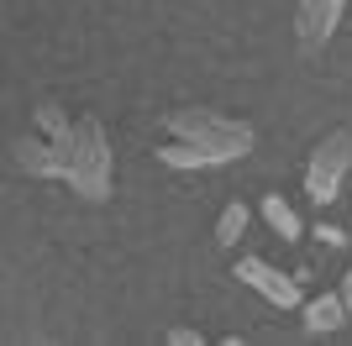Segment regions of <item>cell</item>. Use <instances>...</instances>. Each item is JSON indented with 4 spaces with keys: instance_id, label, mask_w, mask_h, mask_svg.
<instances>
[{
    "instance_id": "6da1fadb",
    "label": "cell",
    "mask_w": 352,
    "mask_h": 346,
    "mask_svg": "<svg viewBox=\"0 0 352 346\" xmlns=\"http://www.w3.org/2000/svg\"><path fill=\"white\" fill-rule=\"evenodd\" d=\"M168 131H174L179 142L210 147L221 163H236V158H248L252 147H258V131H252L248 121H232V115H221V111H200V105L168 111Z\"/></svg>"
},
{
    "instance_id": "7a4b0ae2",
    "label": "cell",
    "mask_w": 352,
    "mask_h": 346,
    "mask_svg": "<svg viewBox=\"0 0 352 346\" xmlns=\"http://www.w3.org/2000/svg\"><path fill=\"white\" fill-rule=\"evenodd\" d=\"M74 184V194L89 205L111 200V142H105V126L100 121H79L74 126V158H69V173H63Z\"/></svg>"
},
{
    "instance_id": "3957f363",
    "label": "cell",
    "mask_w": 352,
    "mask_h": 346,
    "mask_svg": "<svg viewBox=\"0 0 352 346\" xmlns=\"http://www.w3.org/2000/svg\"><path fill=\"white\" fill-rule=\"evenodd\" d=\"M347 168H352V137H347V131L321 137V142H316V152H310V163H305V194H310L316 205H331V200L342 194Z\"/></svg>"
},
{
    "instance_id": "277c9868",
    "label": "cell",
    "mask_w": 352,
    "mask_h": 346,
    "mask_svg": "<svg viewBox=\"0 0 352 346\" xmlns=\"http://www.w3.org/2000/svg\"><path fill=\"white\" fill-rule=\"evenodd\" d=\"M232 273L242 278L248 288H258L274 310H300V304H305V294H300V273L289 278V273H279V268H268L263 257H236Z\"/></svg>"
},
{
    "instance_id": "5b68a950",
    "label": "cell",
    "mask_w": 352,
    "mask_h": 346,
    "mask_svg": "<svg viewBox=\"0 0 352 346\" xmlns=\"http://www.w3.org/2000/svg\"><path fill=\"white\" fill-rule=\"evenodd\" d=\"M342 11H347V0H294V32H300V47L316 53V47L331 43V32H337Z\"/></svg>"
},
{
    "instance_id": "8992f818",
    "label": "cell",
    "mask_w": 352,
    "mask_h": 346,
    "mask_svg": "<svg viewBox=\"0 0 352 346\" xmlns=\"http://www.w3.org/2000/svg\"><path fill=\"white\" fill-rule=\"evenodd\" d=\"M16 163H21L32 178H63V173H69V152L43 142V137H21V142H16Z\"/></svg>"
},
{
    "instance_id": "52a82bcc",
    "label": "cell",
    "mask_w": 352,
    "mask_h": 346,
    "mask_svg": "<svg viewBox=\"0 0 352 346\" xmlns=\"http://www.w3.org/2000/svg\"><path fill=\"white\" fill-rule=\"evenodd\" d=\"M258 210H263L268 231H274L279 242H300V236H305V220H300V210H294L284 194H263V205H258Z\"/></svg>"
},
{
    "instance_id": "ba28073f",
    "label": "cell",
    "mask_w": 352,
    "mask_h": 346,
    "mask_svg": "<svg viewBox=\"0 0 352 346\" xmlns=\"http://www.w3.org/2000/svg\"><path fill=\"white\" fill-rule=\"evenodd\" d=\"M300 310H305V331H316V336L347 325V304H342V294H316V299L300 304Z\"/></svg>"
},
{
    "instance_id": "9c48e42d",
    "label": "cell",
    "mask_w": 352,
    "mask_h": 346,
    "mask_svg": "<svg viewBox=\"0 0 352 346\" xmlns=\"http://www.w3.org/2000/svg\"><path fill=\"white\" fill-rule=\"evenodd\" d=\"M158 163L163 168H221V158L210 152V147H195V142H168V147H158Z\"/></svg>"
},
{
    "instance_id": "30bf717a",
    "label": "cell",
    "mask_w": 352,
    "mask_h": 346,
    "mask_svg": "<svg viewBox=\"0 0 352 346\" xmlns=\"http://www.w3.org/2000/svg\"><path fill=\"white\" fill-rule=\"evenodd\" d=\"M37 126H43V137H47L53 147H63V152L74 158V126H69V115H63L53 100H43V105H37Z\"/></svg>"
},
{
    "instance_id": "8fae6325",
    "label": "cell",
    "mask_w": 352,
    "mask_h": 346,
    "mask_svg": "<svg viewBox=\"0 0 352 346\" xmlns=\"http://www.w3.org/2000/svg\"><path fill=\"white\" fill-rule=\"evenodd\" d=\"M242 231H248V205L232 200L226 210H221V220H216V242L221 246H236V242H242Z\"/></svg>"
},
{
    "instance_id": "7c38bea8",
    "label": "cell",
    "mask_w": 352,
    "mask_h": 346,
    "mask_svg": "<svg viewBox=\"0 0 352 346\" xmlns=\"http://www.w3.org/2000/svg\"><path fill=\"white\" fill-rule=\"evenodd\" d=\"M316 242L321 246H347V231L331 226V220H321V226H316Z\"/></svg>"
},
{
    "instance_id": "4fadbf2b",
    "label": "cell",
    "mask_w": 352,
    "mask_h": 346,
    "mask_svg": "<svg viewBox=\"0 0 352 346\" xmlns=\"http://www.w3.org/2000/svg\"><path fill=\"white\" fill-rule=\"evenodd\" d=\"M168 341L174 346H200V331H168Z\"/></svg>"
},
{
    "instance_id": "5bb4252c",
    "label": "cell",
    "mask_w": 352,
    "mask_h": 346,
    "mask_svg": "<svg viewBox=\"0 0 352 346\" xmlns=\"http://www.w3.org/2000/svg\"><path fill=\"white\" fill-rule=\"evenodd\" d=\"M337 294H342V304H347V315H352V268L342 273V288H337Z\"/></svg>"
}]
</instances>
